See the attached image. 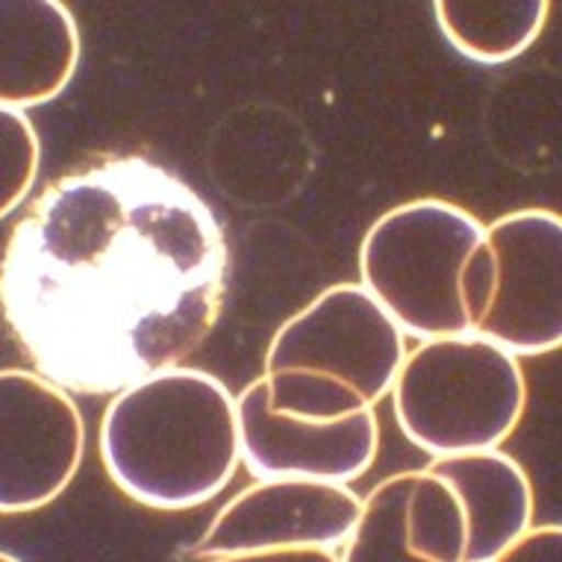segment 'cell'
Wrapping results in <instances>:
<instances>
[{"label": "cell", "instance_id": "obj_3", "mask_svg": "<svg viewBox=\"0 0 562 562\" xmlns=\"http://www.w3.org/2000/svg\"><path fill=\"white\" fill-rule=\"evenodd\" d=\"M360 277L404 336L477 333L495 289L486 224L442 198L392 206L362 239Z\"/></svg>", "mask_w": 562, "mask_h": 562}, {"label": "cell", "instance_id": "obj_9", "mask_svg": "<svg viewBox=\"0 0 562 562\" xmlns=\"http://www.w3.org/2000/svg\"><path fill=\"white\" fill-rule=\"evenodd\" d=\"M241 465L254 477H297L350 486L374 465L380 425L374 413L341 422H310L277 413L266 380L257 378L236 397Z\"/></svg>", "mask_w": 562, "mask_h": 562}, {"label": "cell", "instance_id": "obj_15", "mask_svg": "<svg viewBox=\"0 0 562 562\" xmlns=\"http://www.w3.org/2000/svg\"><path fill=\"white\" fill-rule=\"evenodd\" d=\"M495 562H562V525H533Z\"/></svg>", "mask_w": 562, "mask_h": 562}, {"label": "cell", "instance_id": "obj_16", "mask_svg": "<svg viewBox=\"0 0 562 562\" xmlns=\"http://www.w3.org/2000/svg\"><path fill=\"white\" fill-rule=\"evenodd\" d=\"M206 562H339V551L330 548H277V551H248L215 557Z\"/></svg>", "mask_w": 562, "mask_h": 562}, {"label": "cell", "instance_id": "obj_8", "mask_svg": "<svg viewBox=\"0 0 562 562\" xmlns=\"http://www.w3.org/2000/svg\"><path fill=\"white\" fill-rule=\"evenodd\" d=\"M360 504L362 495L345 483L257 477L215 513L194 544V557L215 560L277 548L339 551L357 525Z\"/></svg>", "mask_w": 562, "mask_h": 562}, {"label": "cell", "instance_id": "obj_4", "mask_svg": "<svg viewBox=\"0 0 562 562\" xmlns=\"http://www.w3.org/2000/svg\"><path fill=\"white\" fill-rule=\"evenodd\" d=\"M406 336L362 283H339L280 324L266 350L268 401L277 413L341 422L374 413L392 395Z\"/></svg>", "mask_w": 562, "mask_h": 562}, {"label": "cell", "instance_id": "obj_13", "mask_svg": "<svg viewBox=\"0 0 562 562\" xmlns=\"http://www.w3.org/2000/svg\"><path fill=\"white\" fill-rule=\"evenodd\" d=\"M436 24L465 59L504 65L542 36L551 0H434Z\"/></svg>", "mask_w": 562, "mask_h": 562}, {"label": "cell", "instance_id": "obj_7", "mask_svg": "<svg viewBox=\"0 0 562 562\" xmlns=\"http://www.w3.org/2000/svg\"><path fill=\"white\" fill-rule=\"evenodd\" d=\"M495 289L477 336L509 353L542 357L562 348V215L525 206L486 224Z\"/></svg>", "mask_w": 562, "mask_h": 562}, {"label": "cell", "instance_id": "obj_1", "mask_svg": "<svg viewBox=\"0 0 562 562\" xmlns=\"http://www.w3.org/2000/svg\"><path fill=\"white\" fill-rule=\"evenodd\" d=\"M227 241L210 203L142 157L101 159L38 194L0 257V310L45 378L115 395L213 333Z\"/></svg>", "mask_w": 562, "mask_h": 562}, {"label": "cell", "instance_id": "obj_12", "mask_svg": "<svg viewBox=\"0 0 562 562\" xmlns=\"http://www.w3.org/2000/svg\"><path fill=\"white\" fill-rule=\"evenodd\" d=\"M448 480L465 513V562H495L533 527V483L525 465L501 448L439 457L427 465Z\"/></svg>", "mask_w": 562, "mask_h": 562}, {"label": "cell", "instance_id": "obj_14", "mask_svg": "<svg viewBox=\"0 0 562 562\" xmlns=\"http://www.w3.org/2000/svg\"><path fill=\"white\" fill-rule=\"evenodd\" d=\"M42 171V138L24 110L0 106V222L19 213Z\"/></svg>", "mask_w": 562, "mask_h": 562}, {"label": "cell", "instance_id": "obj_17", "mask_svg": "<svg viewBox=\"0 0 562 562\" xmlns=\"http://www.w3.org/2000/svg\"><path fill=\"white\" fill-rule=\"evenodd\" d=\"M0 562H24V560H19V557L10 551H0Z\"/></svg>", "mask_w": 562, "mask_h": 562}, {"label": "cell", "instance_id": "obj_5", "mask_svg": "<svg viewBox=\"0 0 562 562\" xmlns=\"http://www.w3.org/2000/svg\"><path fill=\"white\" fill-rule=\"evenodd\" d=\"M389 397L401 434L439 460L507 442L525 418L527 380L516 353L465 333L406 350Z\"/></svg>", "mask_w": 562, "mask_h": 562}, {"label": "cell", "instance_id": "obj_6", "mask_svg": "<svg viewBox=\"0 0 562 562\" xmlns=\"http://www.w3.org/2000/svg\"><path fill=\"white\" fill-rule=\"evenodd\" d=\"M86 457L75 395L42 371L0 369V516H27L71 486Z\"/></svg>", "mask_w": 562, "mask_h": 562}, {"label": "cell", "instance_id": "obj_2", "mask_svg": "<svg viewBox=\"0 0 562 562\" xmlns=\"http://www.w3.org/2000/svg\"><path fill=\"white\" fill-rule=\"evenodd\" d=\"M98 453L130 501L159 513L198 509L239 471V406L206 371H157L112 395L98 427Z\"/></svg>", "mask_w": 562, "mask_h": 562}, {"label": "cell", "instance_id": "obj_11", "mask_svg": "<svg viewBox=\"0 0 562 562\" xmlns=\"http://www.w3.org/2000/svg\"><path fill=\"white\" fill-rule=\"evenodd\" d=\"M83 56L65 0H0V106L33 110L71 86Z\"/></svg>", "mask_w": 562, "mask_h": 562}, {"label": "cell", "instance_id": "obj_10", "mask_svg": "<svg viewBox=\"0 0 562 562\" xmlns=\"http://www.w3.org/2000/svg\"><path fill=\"white\" fill-rule=\"evenodd\" d=\"M469 525L448 480L430 469L397 471L362 495L339 562H465Z\"/></svg>", "mask_w": 562, "mask_h": 562}]
</instances>
